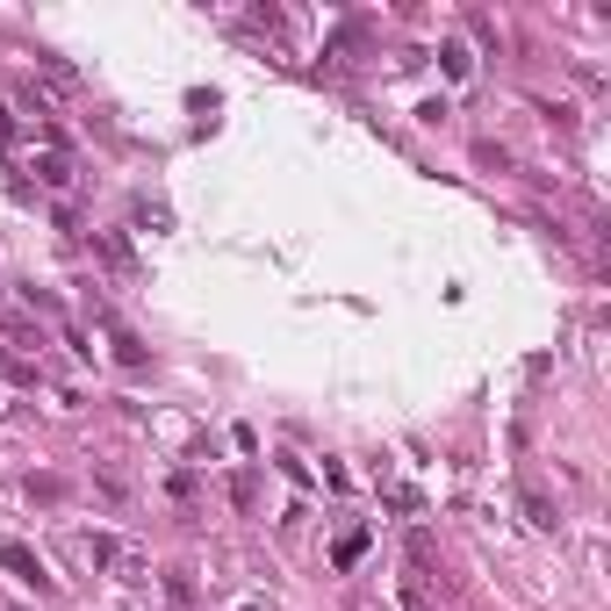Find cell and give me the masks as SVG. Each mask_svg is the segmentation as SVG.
Here are the masks:
<instances>
[{
  "mask_svg": "<svg viewBox=\"0 0 611 611\" xmlns=\"http://www.w3.org/2000/svg\"><path fill=\"white\" fill-rule=\"evenodd\" d=\"M65 554L80 568H122V576H137V561L122 554V540H108V532H65Z\"/></svg>",
  "mask_w": 611,
  "mask_h": 611,
  "instance_id": "cell-1",
  "label": "cell"
},
{
  "mask_svg": "<svg viewBox=\"0 0 611 611\" xmlns=\"http://www.w3.org/2000/svg\"><path fill=\"white\" fill-rule=\"evenodd\" d=\"M0 568H8V576H15V583H29L36 597L51 590V576H44V561H36V554H29V547H22V540H0Z\"/></svg>",
  "mask_w": 611,
  "mask_h": 611,
  "instance_id": "cell-2",
  "label": "cell"
},
{
  "mask_svg": "<svg viewBox=\"0 0 611 611\" xmlns=\"http://www.w3.org/2000/svg\"><path fill=\"white\" fill-rule=\"evenodd\" d=\"M29 166H36V180L58 188V194H72V180H80V173H72V158L58 152V144H51V152H29Z\"/></svg>",
  "mask_w": 611,
  "mask_h": 611,
  "instance_id": "cell-3",
  "label": "cell"
},
{
  "mask_svg": "<svg viewBox=\"0 0 611 611\" xmlns=\"http://www.w3.org/2000/svg\"><path fill=\"white\" fill-rule=\"evenodd\" d=\"M525 518L540 525V532H561V504H547V496H540L532 482H525Z\"/></svg>",
  "mask_w": 611,
  "mask_h": 611,
  "instance_id": "cell-4",
  "label": "cell"
},
{
  "mask_svg": "<svg viewBox=\"0 0 611 611\" xmlns=\"http://www.w3.org/2000/svg\"><path fill=\"white\" fill-rule=\"evenodd\" d=\"M166 597H173V611L202 604V597H194V568H166Z\"/></svg>",
  "mask_w": 611,
  "mask_h": 611,
  "instance_id": "cell-5",
  "label": "cell"
},
{
  "mask_svg": "<svg viewBox=\"0 0 611 611\" xmlns=\"http://www.w3.org/2000/svg\"><path fill=\"white\" fill-rule=\"evenodd\" d=\"M360 554H367V540H360V532H346V540H338V568H352Z\"/></svg>",
  "mask_w": 611,
  "mask_h": 611,
  "instance_id": "cell-6",
  "label": "cell"
},
{
  "mask_svg": "<svg viewBox=\"0 0 611 611\" xmlns=\"http://www.w3.org/2000/svg\"><path fill=\"white\" fill-rule=\"evenodd\" d=\"M244 611H260V604H244Z\"/></svg>",
  "mask_w": 611,
  "mask_h": 611,
  "instance_id": "cell-7",
  "label": "cell"
}]
</instances>
